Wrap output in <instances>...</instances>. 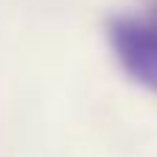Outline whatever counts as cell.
<instances>
[{
	"mask_svg": "<svg viewBox=\"0 0 157 157\" xmlns=\"http://www.w3.org/2000/svg\"><path fill=\"white\" fill-rule=\"evenodd\" d=\"M105 38L117 64L134 84L157 93V21L146 12L113 15L105 26Z\"/></svg>",
	"mask_w": 157,
	"mask_h": 157,
	"instance_id": "6da1fadb",
	"label": "cell"
},
{
	"mask_svg": "<svg viewBox=\"0 0 157 157\" xmlns=\"http://www.w3.org/2000/svg\"><path fill=\"white\" fill-rule=\"evenodd\" d=\"M146 15H148V17H154V21H157V0H151V6L146 9Z\"/></svg>",
	"mask_w": 157,
	"mask_h": 157,
	"instance_id": "7a4b0ae2",
	"label": "cell"
}]
</instances>
